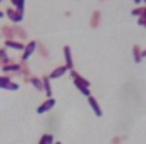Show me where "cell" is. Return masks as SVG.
<instances>
[{
	"label": "cell",
	"instance_id": "cell-6",
	"mask_svg": "<svg viewBox=\"0 0 146 144\" xmlns=\"http://www.w3.org/2000/svg\"><path fill=\"white\" fill-rule=\"evenodd\" d=\"M67 70H68L67 66H59L58 68H56V69L52 71L49 78H58L59 76H62V75L66 73Z\"/></svg>",
	"mask_w": 146,
	"mask_h": 144
},
{
	"label": "cell",
	"instance_id": "cell-11",
	"mask_svg": "<svg viewBox=\"0 0 146 144\" xmlns=\"http://www.w3.org/2000/svg\"><path fill=\"white\" fill-rule=\"evenodd\" d=\"M0 88L4 89V90H11V91H15V90H18L19 85L16 84V83H13V82H7V83H4V84H0Z\"/></svg>",
	"mask_w": 146,
	"mask_h": 144
},
{
	"label": "cell",
	"instance_id": "cell-24",
	"mask_svg": "<svg viewBox=\"0 0 146 144\" xmlns=\"http://www.w3.org/2000/svg\"><path fill=\"white\" fill-rule=\"evenodd\" d=\"M10 82V78L7 76H0V84H4V83H7Z\"/></svg>",
	"mask_w": 146,
	"mask_h": 144
},
{
	"label": "cell",
	"instance_id": "cell-3",
	"mask_svg": "<svg viewBox=\"0 0 146 144\" xmlns=\"http://www.w3.org/2000/svg\"><path fill=\"white\" fill-rule=\"evenodd\" d=\"M88 102H89V104H90L91 108L93 109V111H94V113L96 115V117H102V115H103L102 109H101L99 103L96 102V100H95L94 98H93V96H88Z\"/></svg>",
	"mask_w": 146,
	"mask_h": 144
},
{
	"label": "cell",
	"instance_id": "cell-7",
	"mask_svg": "<svg viewBox=\"0 0 146 144\" xmlns=\"http://www.w3.org/2000/svg\"><path fill=\"white\" fill-rule=\"evenodd\" d=\"M101 21V12L100 11H94L91 15V19H90V26L93 29H96L100 25Z\"/></svg>",
	"mask_w": 146,
	"mask_h": 144
},
{
	"label": "cell",
	"instance_id": "cell-28",
	"mask_svg": "<svg viewBox=\"0 0 146 144\" xmlns=\"http://www.w3.org/2000/svg\"><path fill=\"white\" fill-rule=\"evenodd\" d=\"M141 55H142V57H146V50H144L143 52H141Z\"/></svg>",
	"mask_w": 146,
	"mask_h": 144
},
{
	"label": "cell",
	"instance_id": "cell-33",
	"mask_svg": "<svg viewBox=\"0 0 146 144\" xmlns=\"http://www.w3.org/2000/svg\"><path fill=\"white\" fill-rule=\"evenodd\" d=\"M101 1H104V0H101Z\"/></svg>",
	"mask_w": 146,
	"mask_h": 144
},
{
	"label": "cell",
	"instance_id": "cell-18",
	"mask_svg": "<svg viewBox=\"0 0 146 144\" xmlns=\"http://www.w3.org/2000/svg\"><path fill=\"white\" fill-rule=\"evenodd\" d=\"M53 143V136L44 133L42 137L40 138V141L38 144H52Z\"/></svg>",
	"mask_w": 146,
	"mask_h": 144
},
{
	"label": "cell",
	"instance_id": "cell-31",
	"mask_svg": "<svg viewBox=\"0 0 146 144\" xmlns=\"http://www.w3.org/2000/svg\"><path fill=\"white\" fill-rule=\"evenodd\" d=\"M1 17H3V13H2V12H0V18H1Z\"/></svg>",
	"mask_w": 146,
	"mask_h": 144
},
{
	"label": "cell",
	"instance_id": "cell-8",
	"mask_svg": "<svg viewBox=\"0 0 146 144\" xmlns=\"http://www.w3.org/2000/svg\"><path fill=\"white\" fill-rule=\"evenodd\" d=\"M4 44L9 47V48L15 49V50H23L25 49V44H22L21 42H18V41H15L13 39H7L4 41Z\"/></svg>",
	"mask_w": 146,
	"mask_h": 144
},
{
	"label": "cell",
	"instance_id": "cell-20",
	"mask_svg": "<svg viewBox=\"0 0 146 144\" xmlns=\"http://www.w3.org/2000/svg\"><path fill=\"white\" fill-rule=\"evenodd\" d=\"M38 52H39L40 55L44 56V57H47L48 54H49L48 50L46 49V47L42 44H38Z\"/></svg>",
	"mask_w": 146,
	"mask_h": 144
},
{
	"label": "cell",
	"instance_id": "cell-10",
	"mask_svg": "<svg viewBox=\"0 0 146 144\" xmlns=\"http://www.w3.org/2000/svg\"><path fill=\"white\" fill-rule=\"evenodd\" d=\"M12 29L14 31V34H16L20 39H27L28 35L26 33V30H23V28H21L20 26H13Z\"/></svg>",
	"mask_w": 146,
	"mask_h": 144
},
{
	"label": "cell",
	"instance_id": "cell-17",
	"mask_svg": "<svg viewBox=\"0 0 146 144\" xmlns=\"http://www.w3.org/2000/svg\"><path fill=\"white\" fill-rule=\"evenodd\" d=\"M30 82H31V84L35 87V88L37 89V90H42V88H44V85H42V81L40 80V78H32L31 80H30Z\"/></svg>",
	"mask_w": 146,
	"mask_h": 144
},
{
	"label": "cell",
	"instance_id": "cell-19",
	"mask_svg": "<svg viewBox=\"0 0 146 144\" xmlns=\"http://www.w3.org/2000/svg\"><path fill=\"white\" fill-rule=\"evenodd\" d=\"M0 62H2V63H4V64H7L10 62V59L7 57V54L4 49H0Z\"/></svg>",
	"mask_w": 146,
	"mask_h": 144
},
{
	"label": "cell",
	"instance_id": "cell-4",
	"mask_svg": "<svg viewBox=\"0 0 146 144\" xmlns=\"http://www.w3.org/2000/svg\"><path fill=\"white\" fill-rule=\"evenodd\" d=\"M64 54H65V58H66V66L68 69H73V59L72 54H71V48L69 46H65L64 47Z\"/></svg>",
	"mask_w": 146,
	"mask_h": 144
},
{
	"label": "cell",
	"instance_id": "cell-23",
	"mask_svg": "<svg viewBox=\"0 0 146 144\" xmlns=\"http://www.w3.org/2000/svg\"><path fill=\"white\" fill-rule=\"evenodd\" d=\"M20 69L22 70V73L25 74L26 76H28V75H30V69H29V67L27 66V64L25 63H22V65L20 66Z\"/></svg>",
	"mask_w": 146,
	"mask_h": 144
},
{
	"label": "cell",
	"instance_id": "cell-26",
	"mask_svg": "<svg viewBox=\"0 0 146 144\" xmlns=\"http://www.w3.org/2000/svg\"><path fill=\"white\" fill-rule=\"evenodd\" d=\"M138 23H139L140 26L146 27V19H141V18H140L139 20H138Z\"/></svg>",
	"mask_w": 146,
	"mask_h": 144
},
{
	"label": "cell",
	"instance_id": "cell-9",
	"mask_svg": "<svg viewBox=\"0 0 146 144\" xmlns=\"http://www.w3.org/2000/svg\"><path fill=\"white\" fill-rule=\"evenodd\" d=\"M1 33H2V35H3L7 39H12L15 35L14 31L12 29V27L7 26V25H5V26H3L1 28Z\"/></svg>",
	"mask_w": 146,
	"mask_h": 144
},
{
	"label": "cell",
	"instance_id": "cell-15",
	"mask_svg": "<svg viewBox=\"0 0 146 144\" xmlns=\"http://www.w3.org/2000/svg\"><path fill=\"white\" fill-rule=\"evenodd\" d=\"M71 76H72L75 81H77V82H80V83H82V84H84L85 86H87V87H89L90 86V83L86 80V78H84L82 75H80V74L77 73V72H75V71H71Z\"/></svg>",
	"mask_w": 146,
	"mask_h": 144
},
{
	"label": "cell",
	"instance_id": "cell-34",
	"mask_svg": "<svg viewBox=\"0 0 146 144\" xmlns=\"http://www.w3.org/2000/svg\"><path fill=\"white\" fill-rule=\"evenodd\" d=\"M0 2H1V0H0Z\"/></svg>",
	"mask_w": 146,
	"mask_h": 144
},
{
	"label": "cell",
	"instance_id": "cell-27",
	"mask_svg": "<svg viewBox=\"0 0 146 144\" xmlns=\"http://www.w3.org/2000/svg\"><path fill=\"white\" fill-rule=\"evenodd\" d=\"M140 18H141V19H146V7L144 9V12H143V14L140 16Z\"/></svg>",
	"mask_w": 146,
	"mask_h": 144
},
{
	"label": "cell",
	"instance_id": "cell-2",
	"mask_svg": "<svg viewBox=\"0 0 146 144\" xmlns=\"http://www.w3.org/2000/svg\"><path fill=\"white\" fill-rule=\"evenodd\" d=\"M55 100L54 99H48L46 102H44V103L40 105L39 107L37 108V113H39V115H42V113H44L46 111L50 110V109H52V108L54 107L55 105Z\"/></svg>",
	"mask_w": 146,
	"mask_h": 144
},
{
	"label": "cell",
	"instance_id": "cell-1",
	"mask_svg": "<svg viewBox=\"0 0 146 144\" xmlns=\"http://www.w3.org/2000/svg\"><path fill=\"white\" fill-rule=\"evenodd\" d=\"M7 15L13 22L22 21V19H23V13H20L17 10H13L11 7L7 9Z\"/></svg>",
	"mask_w": 146,
	"mask_h": 144
},
{
	"label": "cell",
	"instance_id": "cell-13",
	"mask_svg": "<svg viewBox=\"0 0 146 144\" xmlns=\"http://www.w3.org/2000/svg\"><path fill=\"white\" fill-rule=\"evenodd\" d=\"M20 70V65L18 64H7L5 66L2 67L3 72H16Z\"/></svg>",
	"mask_w": 146,
	"mask_h": 144
},
{
	"label": "cell",
	"instance_id": "cell-14",
	"mask_svg": "<svg viewBox=\"0 0 146 144\" xmlns=\"http://www.w3.org/2000/svg\"><path fill=\"white\" fill-rule=\"evenodd\" d=\"M73 83H74V85L76 86V88L80 90V92L83 93L84 96H90V90L88 89V87L87 86H85L84 84H82V83H80V82H77V81H73Z\"/></svg>",
	"mask_w": 146,
	"mask_h": 144
},
{
	"label": "cell",
	"instance_id": "cell-32",
	"mask_svg": "<svg viewBox=\"0 0 146 144\" xmlns=\"http://www.w3.org/2000/svg\"><path fill=\"white\" fill-rule=\"evenodd\" d=\"M55 144H62V142H59V141H58V142H56Z\"/></svg>",
	"mask_w": 146,
	"mask_h": 144
},
{
	"label": "cell",
	"instance_id": "cell-5",
	"mask_svg": "<svg viewBox=\"0 0 146 144\" xmlns=\"http://www.w3.org/2000/svg\"><path fill=\"white\" fill-rule=\"evenodd\" d=\"M35 48H36V42H35L34 40L30 41L29 44L25 47V52H23V55H22V59H23V60H26V59L29 58L30 55L34 52Z\"/></svg>",
	"mask_w": 146,
	"mask_h": 144
},
{
	"label": "cell",
	"instance_id": "cell-16",
	"mask_svg": "<svg viewBox=\"0 0 146 144\" xmlns=\"http://www.w3.org/2000/svg\"><path fill=\"white\" fill-rule=\"evenodd\" d=\"M132 52H133V58H135V63H141L142 60V55H141V49H140L139 46H133V49H132Z\"/></svg>",
	"mask_w": 146,
	"mask_h": 144
},
{
	"label": "cell",
	"instance_id": "cell-22",
	"mask_svg": "<svg viewBox=\"0 0 146 144\" xmlns=\"http://www.w3.org/2000/svg\"><path fill=\"white\" fill-rule=\"evenodd\" d=\"M144 9L145 7H138V9H135V10H132L131 11V14L133 16H141L143 14V12H144Z\"/></svg>",
	"mask_w": 146,
	"mask_h": 144
},
{
	"label": "cell",
	"instance_id": "cell-30",
	"mask_svg": "<svg viewBox=\"0 0 146 144\" xmlns=\"http://www.w3.org/2000/svg\"><path fill=\"white\" fill-rule=\"evenodd\" d=\"M133 1H135V3H140V2H141V1H142V0H133Z\"/></svg>",
	"mask_w": 146,
	"mask_h": 144
},
{
	"label": "cell",
	"instance_id": "cell-21",
	"mask_svg": "<svg viewBox=\"0 0 146 144\" xmlns=\"http://www.w3.org/2000/svg\"><path fill=\"white\" fill-rule=\"evenodd\" d=\"M25 4H26V1H25V0H18V1H17V3H16L17 11L20 12V13H23V10H25Z\"/></svg>",
	"mask_w": 146,
	"mask_h": 144
},
{
	"label": "cell",
	"instance_id": "cell-25",
	"mask_svg": "<svg viewBox=\"0 0 146 144\" xmlns=\"http://www.w3.org/2000/svg\"><path fill=\"white\" fill-rule=\"evenodd\" d=\"M111 143L112 144H120L121 143V139L119 137H114L111 141Z\"/></svg>",
	"mask_w": 146,
	"mask_h": 144
},
{
	"label": "cell",
	"instance_id": "cell-29",
	"mask_svg": "<svg viewBox=\"0 0 146 144\" xmlns=\"http://www.w3.org/2000/svg\"><path fill=\"white\" fill-rule=\"evenodd\" d=\"M12 1V3L14 4V5H16V3H17V1H18V0H11Z\"/></svg>",
	"mask_w": 146,
	"mask_h": 144
},
{
	"label": "cell",
	"instance_id": "cell-12",
	"mask_svg": "<svg viewBox=\"0 0 146 144\" xmlns=\"http://www.w3.org/2000/svg\"><path fill=\"white\" fill-rule=\"evenodd\" d=\"M42 85H44V89L46 90V94L48 98L52 96V90H51V85H50V78L48 76H44L42 78Z\"/></svg>",
	"mask_w": 146,
	"mask_h": 144
}]
</instances>
